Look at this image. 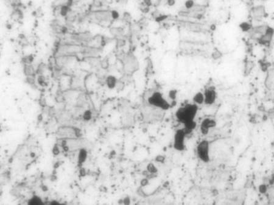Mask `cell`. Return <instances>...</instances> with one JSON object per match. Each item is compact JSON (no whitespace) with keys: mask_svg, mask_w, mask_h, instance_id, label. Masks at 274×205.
Returning a JSON list of instances; mask_svg holds the SVG:
<instances>
[{"mask_svg":"<svg viewBox=\"0 0 274 205\" xmlns=\"http://www.w3.org/2000/svg\"><path fill=\"white\" fill-rule=\"evenodd\" d=\"M177 96V91L175 89H171L169 92V97L172 101H174Z\"/></svg>","mask_w":274,"mask_h":205,"instance_id":"16","label":"cell"},{"mask_svg":"<svg viewBox=\"0 0 274 205\" xmlns=\"http://www.w3.org/2000/svg\"><path fill=\"white\" fill-rule=\"evenodd\" d=\"M185 6L187 9H191L194 6V1L193 0H187L185 3Z\"/></svg>","mask_w":274,"mask_h":205,"instance_id":"15","label":"cell"},{"mask_svg":"<svg viewBox=\"0 0 274 205\" xmlns=\"http://www.w3.org/2000/svg\"><path fill=\"white\" fill-rule=\"evenodd\" d=\"M148 101L150 105L158 108L161 110H168L172 107L159 91L154 92L149 97Z\"/></svg>","mask_w":274,"mask_h":205,"instance_id":"2","label":"cell"},{"mask_svg":"<svg viewBox=\"0 0 274 205\" xmlns=\"http://www.w3.org/2000/svg\"><path fill=\"white\" fill-rule=\"evenodd\" d=\"M148 171L151 174H155L157 172V169L153 164H149L148 165Z\"/></svg>","mask_w":274,"mask_h":205,"instance_id":"14","label":"cell"},{"mask_svg":"<svg viewBox=\"0 0 274 205\" xmlns=\"http://www.w3.org/2000/svg\"><path fill=\"white\" fill-rule=\"evenodd\" d=\"M264 1H266V0H264Z\"/></svg>","mask_w":274,"mask_h":205,"instance_id":"26","label":"cell"},{"mask_svg":"<svg viewBox=\"0 0 274 205\" xmlns=\"http://www.w3.org/2000/svg\"><path fill=\"white\" fill-rule=\"evenodd\" d=\"M274 35V29L270 27V26H267L265 32L260 35L258 38L257 39L258 41V43L260 44L261 45L265 46H270L273 37Z\"/></svg>","mask_w":274,"mask_h":205,"instance_id":"5","label":"cell"},{"mask_svg":"<svg viewBox=\"0 0 274 205\" xmlns=\"http://www.w3.org/2000/svg\"><path fill=\"white\" fill-rule=\"evenodd\" d=\"M204 104L207 105H213L217 98V92L216 91V88L213 86H209L207 88L204 92Z\"/></svg>","mask_w":274,"mask_h":205,"instance_id":"6","label":"cell"},{"mask_svg":"<svg viewBox=\"0 0 274 205\" xmlns=\"http://www.w3.org/2000/svg\"><path fill=\"white\" fill-rule=\"evenodd\" d=\"M212 56H213V58L214 59H219L221 57V53L219 52V51H215L213 54H212Z\"/></svg>","mask_w":274,"mask_h":205,"instance_id":"18","label":"cell"},{"mask_svg":"<svg viewBox=\"0 0 274 205\" xmlns=\"http://www.w3.org/2000/svg\"><path fill=\"white\" fill-rule=\"evenodd\" d=\"M175 4V0H168V4L169 6H173Z\"/></svg>","mask_w":274,"mask_h":205,"instance_id":"23","label":"cell"},{"mask_svg":"<svg viewBox=\"0 0 274 205\" xmlns=\"http://www.w3.org/2000/svg\"><path fill=\"white\" fill-rule=\"evenodd\" d=\"M198 110V105L188 103L179 107L175 111V116L177 121L184 125V128L188 135L191 133L197 125L195 118Z\"/></svg>","mask_w":274,"mask_h":205,"instance_id":"1","label":"cell"},{"mask_svg":"<svg viewBox=\"0 0 274 205\" xmlns=\"http://www.w3.org/2000/svg\"><path fill=\"white\" fill-rule=\"evenodd\" d=\"M25 72L27 74V75H32L34 72L33 68L30 65H26L25 66Z\"/></svg>","mask_w":274,"mask_h":205,"instance_id":"17","label":"cell"},{"mask_svg":"<svg viewBox=\"0 0 274 205\" xmlns=\"http://www.w3.org/2000/svg\"><path fill=\"white\" fill-rule=\"evenodd\" d=\"M216 125V122L214 120L210 118H205L200 124V132L204 135H207L209 133L210 128L214 127Z\"/></svg>","mask_w":274,"mask_h":205,"instance_id":"7","label":"cell"},{"mask_svg":"<svg viewBox=\"0 0 274 205\" xmlns=\"http://www.w3.org/2000/svg\"><path fill=\"white\" fill-rule=\"evenodd\" d=\"M273 89H274V85H273Z\"/></svg>","mask_w":274,"mask_h":205,"instance_id":"25","label":"cell"},{"mask_svg":"<svg viewBox=\"0 0 274 205\" xmlns=\"http://www.w3.org/2000/svg\"><path fill=\"white\" fill-rule=\"evenodd\" d=\"M188 136L184 128L177 130L173 139V147L175 151L178 152L184 151L186 149L185 139Z\"/></svg>","mask_w":274,"mask_h":205,"instance_id":"3","label":"cell"},{"mask_svg":"<svg viewBox=\"0 0 274 205\" xmlns=\"http://www.w3.org/2000/svg\"><path fill=\"white\" fill-rule=\"evenodd\" d=\"M84 118H85V119H90V116H91V113H90V111H86L85 113L84 114Z\"/></svg>","mask_w":274,"mask_h":205,"instance_id":"22","label":"cell"},{"mask_svg":"<svg viewBox=\"0 0 274 205\" xmlns=\"http://www.w3.org/2000/svg\"><path fill=\"white\" fill-rule=\"evenodd\" d=\"M265 84L266 87L271 89L273 87L274 85V69H270L267 73V76L265 81Z\"/></svg>","mask_w":274,"mask_h":205,"instance_id":"9","label":"cell"},{"mask_svg":"<svg viewBox=\"0 0 274 205\" xmlns=\"http://www.w3.org/2000/svg\"><path fill=\"white\" fill-rule=\"evenodd\" d=\"M240 28L241 29V30L243 31H244V32H248L249 31H251L252 29L251 24L248 22L241 23L240 25Z\"/></svg>","mask_w":274,"mask_h":205,"instance_id":"13","label":"cell"},{"mask_svg":"<svg viewBox=\"0 0 274 205\" xmlns=\"http://www.w3.org/2000/svg\"><path fill=\"white\" fill-rule=\"evenodd\" d=\"M204 95L202 92H197L193 98V103L197 105H202L204 103Z\"/></svg>","mask_w":274,"mask_h":205,"instance_id":"11","label":"cell"},{"mask_svg":"<svg viewBox=\"0 0 274 205\" xmlns=\"http://www.w3.org/2000/svg\"><path fill=\"white\" fill-rule=\"evenodd\" d=\"M85 157H86V153L85 152V151H82L81 153H80V155H79V160H80L81 162H83L84 161L85 159Z\"/></svg>","mask_w":274,"mask_h":205,"instance_id":"19","label":"cell"},{"mask_svg":"<svg viewBox=\"0 0 274 205\" xmlns=\"http://www.w3.org/2000/svg\"><path fill=\"white\" fill-rule=\"evenodd\" d=\"M270 114H271V115H272V116H274V109H273V110L271 111Z\"/></svg>","mask_w":274,"mask_h":205,"instance_id":"24","label":"cell"},{"mask_svg":"<svg viewBox=\"0 0 274 205\" xmlns=\"http://www.w3.org/2000/svg\"><path fill=\"white\" fill-rule=\"evenodd\" d=\"M196 153L199 159L205 163L210 161V143L206 140L200 141L196 147Z\"/></svg>","mask_w":274,"mask_h":205,"instance_id":"4","label":"cell"},{"mask_svg":"<svg viewBox=\"0 0 274 205\" xmlns=\"http://www.w3.org/2000/svg\"><path fill=\"white\" fill-rule=\"evenodd\" d=\"M143 1L144 4L147 7H149L152 5V0H144Z\"/></svg>","mask_w":274,"mask_h":205,"instance_id":"21","label":"cell"},{"mask_svg":"<svg viewBox=\"0 0 274 205\" xmlns=\"http://www.w3.org/2000/svg\"><path fill=\"white\" fill-rule=\"evenodd\" d=\"M111 15L113 19H117V18L119 17V13L116 10H113L111 13Z\"/></svg>","mask_w":274,"mask_h":205,"instance_id":"20","label":"cell"},{"mask_svg":"<svg viewBox=\"0 0 274 205\" xmlns=\"http://www.w3.org/2000/svg\"><path fill=\"white\" fill-rule=\"evenodd\" d=\"M252 13L257 19H261L265 14V7L263 6H258L253 9Z\"/></svg>","mask_w":274,"mask_h":205,"instance_id":"10","label":"cell"},{"mask_svg":"<svg viewBox=\"0 0 274 205\" xmlns=\"http://www.w3.org/2000/svg\"><path fill=\"white\" fill-rule=\"evenodd\" d=\"M106 82H107L108 87L109 88L112 89L115 87L116 83H117V81H116V79L114 76H110L107 78Z\"/></svg>","mask_w":274,"mask_h":205,"instance_id":"12","label":"cell"},{"mask_svg":"<svg viewBox=\"0 0 274 205\" xmlns=\"http://www.w3.org/2000/svg\"><path fill=\"white\" fill-rule=\"evenodd\" d=\"M58 135L60 138H74L76 136L75 130L68 127L60 128L58 132Z\"/></svg>","mask_w":274,"mask_h":205,"instance_id":"8","label":"cell"}]
</instances>
